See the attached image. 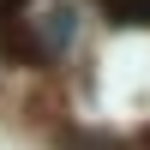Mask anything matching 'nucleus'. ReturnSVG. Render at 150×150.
Wrapping results in <instances>:
<instances>
[{"label":"nucleus","instance_id":"nucleus-1","mask_svg":"<svg viewBox=\"0 0 150 150\" xmlns=\"http://www.w3.org/2000/svg\"><path fill=\"white\" fill-rule=\"evenodd\" d=\"M66 36H72V6L42 12V48H66Z\"/></svg>","mask_w":150,"mask_h":150},{"label":"nucleus","instance_id":"nucleus-2","mask_svg":"<svg viewBox=\"0 0 150 150\" xmlns=\"http://www.w3.org/2000/svg\"><path fill=\"white\" fill-rule=\"evenodd\" d=\"M114 24H150V0H96Z\"/></svg>","mask_w":150,"mask_h":150}]
</instances>
